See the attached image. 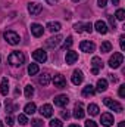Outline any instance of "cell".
<instances>
[{
    "label": "cell",
    "mask_w": 125,
    "mask_h": 127,
    "mask_svg": "<svg viewBox=\"0 0 125 127\" xmlns=\"http://www.w3.org/2000/svg\"><path fill=\"white\" fill-rule=\"evenodd\" d=\"M107 89V80H104V78H100L99 81H97V87H96V92H104Z\"/></svg>",
    "instance_id": "44dd1931"
},
{
    "label": "cell",
    "mask_w": 125,
    "mask_h": 127,
    "mask_svg": "<svg viewBox=\"0 0 125 127\" xmlns=\"http://www.w3.org/2000/svg\"><path fill=\"white\" fill-rule=\"evenodd\" d=\"M31 32L34 37H41L43 32H44V28L40 24H31Z\"/></svg>",
    "instance_id": "ac0fdd59"
},
{
    "label": "cell",
    "mask_w": 125,
    "mask_h": 127,
    "mask_svg": "<svg viewBox=\"0 0 125 127\" xmlns=\"http://www.w3.org/2000/svg\"><path fill=\"white\" fill-rule=\"evenodd\" d=\"M97 4H99L100 7H104V6L107 4V0H97Z\"/></svg>",
    "instance_id": "60d3db41"
},
{
    "label": "cell",
    "mask_w": 125,
    "mask_h": 127,
    "mask_svg": "<svg viewBox=\"0 0 125 127\" xmlns=\"http://www.w3.org/2000/svg\"><path fill=\"white\" fill-rule=\"evenodd\" d=\"M107 19H109V24H110V27L115 30V28H116V19H115L113 16H107Z\"/></svg>",
    "instance_id": "e575fe53"
},
{
    "label": "cell",
    "mask_w": 125,
    "mask_h": 127,
    "mask_svg": "<svg viewBox=\"0 0 125 127\" xmlns=\"http://www.w3.org/2000/svg\"><path fill=\"white\" fill-rule=\"evenodd\" d=\"M65 59H66V64H68V65L77 62V61H78V52H75V50H68Z\"/></svg>",
    "instance_id": "7c38bea8"
},
{
    "label": "cell",
    "mask_w": 125,
    "mask_h": 127,
    "mask_svg": "<svg viewBox=\"0 0 125 127\" xmlns=\"http://www.w3.org/2000/svg\"><path fill=\"white\" fill-rule=\"evenodd\" d=\"M46 28H47L50 32H56V31H59V30L62 28V25H61V22H53V21H52V22L47 24Z\"/></svg>",
    "instance_id": "cb8c5ba5"
},
{
    "label": "cell",
    "mask_w": 125,
    "mask_h": 127,
    "mask_svg": "<svg viewBox=\"0 0 125 127\" xmlns=\"http://www.w3.org/2000/svg\"><path fill=\"white\" fill-rule=\"evenodd\" d=\"M87 109H88L87 112H88L90 115H93V117H94V115H99V106H97L96 103H90Z\"/></svg>",
    "instance_id": "484cf974"
},
{
    "label": "cell",
    "mask_w": 125,
    "mask_h": 127,
    "mask_svg": "<svg viewBox=\"0 0 125 127\" xmlns=\"http://www.w3.org/2000/svg\"><path fill=\"white\" fill-rule=\"evenodd\" d=\"M69 127H80V126H78V124H71Z\"/></svg>",
    "instance_id": "7dc6e473"
},
{
    "label": "cell",
    "mask_w": 125,
    "mask_h": 127,
    "mask_svg": "<svg viewBox=\"0 0 125 127\" xmlns=\"http://www.w3.org/2000/svg\"><path fill=\"white\" fill-rule=\"evenodd\" d=\"M68 102H69V97L66 95H58L55 97V105L56 106H66L68 105Z\"/></svg>",
    "instance_id": "5bb4252c"
},
{
    "label": "cell",
    "mask_w": 125,
    "mask_h": 127,
    "mask_svg": "<svg viewBox=\"0 0 125 127\" xmlns=\"http://www.w3.org/2000/svg\"><path fill=\"white\" fill-rule=\"evenodd\" d=\"M31 124H32V127H43V121L40 118H34L31 121Z\"/></svg>",
    "instance_id": "836d02e7"
},
{
    "label": "cell",
    "mask_w": 125,
    "mask_h": 127,
    "mask_svg": "<svg viewBox=\"0 0 125 127\" xmlns=\"http://www.w3.org/2000/svg\"><path fill=\"white\" fill-rule=\"evenodd\" d=\"M41 9H43V6L40 4V3H28V12L31 13V15H38L40 12H41Z\"/></svg>",
    "instance_id": "9a60e30c"
},
{
    "label": "cell",
    "mask_w": 125,
    "mask_h": 127,
    "mask_svg": "<svg viewBox=\"0 0 125 127\" xmlns=\"http://www.w3.org/2000/svg\"><path fill=\"white\" fill-rule=\"evenodd\" d=\"M0 93L3 96H6L9 93V81H7V78H1V83H0Z\"/></svg>",
    "instance_id": "ffe728a7"
},
{
    "label": "cell",
    "mask_w": 125,
    "mask_h": 127,
    "mask_svg": "<svg viewBox=\"0 0 125 127\" xmlns=\"http://www.w3.org/2000/svg\"><path fill=\"white\" fill-rule=\"evenodd\" d=\"M100 123H102L104 127L113 126V115H112V114H109V112H104V114H102Z\"/></svg>",
    "instance_id": "30bf717a"
},
{
    "label": "cell",
    "mask_w": 125,
    "mask_h": 127,
    "mask_svg": "<svg viewBox=\"0 0 125 127\" xmlns=\"http://www.w3.org/2000/svg\"><path fill=\"white\" fill-rule=\"evenodd\" d=\"M94 28H96V31L99 32V34H106V32L109 31V28H107V25H106L104 21H97L94 24Z\"/></svg>",
    "instance_id": "2e32d148"
},
{
    "label": "cell",
    "mask_w": 125,
    "mask_h": 127,
    "mask_svg": "<svg viewBox=\"0 0 125 127\" xmlns=\"http://www.w3.org/2000/svg\"><path fill=\"white\" fill-rule=\"evenodd\" d=\"M110 50H112V43H110V41H103L102 46H100V52H102V53H107V52H110Z\"/></svg>",
    "instance_id": "d4e9b609"
},
{
    "label": "cell",
    "mask_w": 125,
    "mask_h": 127,
    "mask_svg": "<svg viewBox=\"0 0 125 127\" xmlns=\"http://www.w3.org/2000/svg\"><path fill=\"white\" fill-rule=\"evenodd\" d=\"M72 1H74V3H78V1H81V0H72Z\"/></svg>",
    "instance_id": "c3c4849f"
},
{
    "label": "cell",
    "mask_w": 125,
    "mask_h": 127,
    "mask_svg": "<svg viewBox=\"0 0 125 127\" xmlns=\"http://www.w3.org/2000/svg\"><path fill=\"white\" fill-rule=\"evenodd\" d=\"M110 81H112V83H116V81H118V78H116V77H113V75H110Z\"/></svg>",
    "instance_id": "7bdbcfd3"
},
{
    "label": "cell",
    "mask_w": 125,
    "mask_h": 127,
    "mask_svg": "<svg viewBox=\"0 0 125 127\" xmlns=\"http://www.w3.org/2000/svg\"><path fill=\"white\" fill-rule=\"evenodd\" d=\"M72 83L75 84V86H78V84H81L83 83V80H84V75H83V71H80V69H75L74 72H72Z\"/></svg>",
    "instance_id": "8fae6325"
},
{
    "label": "cell",
    "mask_w": 125,
    "mask_h": 127,
    "mask_svg": "<svg viewBox=\"0 0 125 127\" xmlns=\"http://www.w3.org/2000/svg\"><path fill=\"white\" fill-rule=\"evenodd\" d=\"M62 117H63V118H66V120H68V118L71 117V114H69V111H62Z\"/></svg>",
    "instance_id": "b9f144b4"
},
{
    "label": "cell",
    "mask_w": 125,
    "mask_h": 127,
    "mask_svg": "<svg viewBox=\"0 0 125 127\" xmlns=\"http://www.w3.org/2000/svg\"><path fill=\"white\" fill-rule=\"evenodd\" d=\"M24 111H25V115H32V114L37 111V106H35V103H34V102H30V103H27V105H25Z\"/></svg>",
    "instance_id": "603a6c76"
},
{
    "label": "cell",
    "mask_w": 125,
    "mask_h": 127,
    "mask_svg": "<svg viewBox=\"0 0 125 127\" xmlns=\"http://www.w3.org/2000/svg\"><path fill=\"white\" fill-rule=\"evenodd\" d=\"M80 49H81V52L91 53V52H94V49H96V44H94L93 41L84 40V41H81V43H80Z\"/></svg>",
    "instance_id": "52a82bcc"
},
{
    "label": "cell",
    "mask_w": 125,
    "mask_h": 127,
    "mask_svg": "<svg viewBox=\"0 0 125 127\" xmlns=\"http://www.w3.org/2000/svg\"><path fill=\"white\" fill-rule=\"evenodd\" d=\"M52 81V75L46 71V72H43L41 75H40V78H38V83L41 84V86H47L49 83Z\"/></svg>",
    "instance_id": "d6986e66"
},
{
    "label": "cell",
    "mask_w": 125,
    "mask_h": 127,
    "mask_svg": "<svg viewBox=\"0 0 125 127\" xmlns=\"http://www.w3.org/2000/svg\"><path fill=\"white\" fill-rule=\"evenodd\" d=\"M3 37H4V40H6L9 44H12V46L18 44V43L21 41V37H19V34H18V32H15V31H12V30H9V31H4Z\"/></svg>",
    "instance_id": "7a4b0ae2"
},
{
    "label": "cell",
    "mask_w": 125,
    "mask_h": 127,
    "mask_svg": "<svg viewBox=\"0 0 125 127\" xmlns=\"http://www.w3.org/2000/svg\"><path fill=\"white\" fill-rule=\"evenodd\" d=\"M103 102H104V105H106L109 109H112V111H115V112H122V111H124V106H122L119 102H116V100H113V99H110V97H104Z\"/></svg>",
    "instance_id": "3957f363"
},
{
    "label": "cell",
    "mask_w": 125,
    "mask_h": 127,
    "mask_svg": "<svg viewBox=\"0 0 125 127\" xmlns=\"http://www.w3.org/2000/svg\"><path fill=\"white\" fill-rule=\"evenodd\" d=\"M32 95H34V87H32L31 84H28V86L25 87V97H27V99H31Z\"/></svg>",
    "instance_id": "83f0119b"
},
{
    "label": "cell",
    "mask_w": 125,
    "mask_h": 127,
    "mask_svg": "<svg viewBox=\"0 0 125 127\" xmlns=\"http://www.w3.org/2000/svg\"><path fill=\"white\" fill-rule=\"evenodd\" d=\"M47 3H49V4H56L58 0H47Z\"/></svg>",
    "instance_id": "ee69618b"
},
{
    "label": "cell",
    "mask_w": 125,
    "mask_h": 127,
    "mask_svg": "<svg viewBox=\"0 0 125 127\" xmlns=\"http://www.w3.org/2000/svg\"><path fill=\"white\" fill-rule=\"evenodd\" d=\"M85 127H99V126H97V123L93 121V120H87L85 121Z\"/></svg>",
    "instance_id": "8d00e7d4"
},
{
    "label": "cell",
    "mask_w": 125,
    "mask_h": 127,
    "mask_svg": "<svg viewBox=\"0 0 125 127\" xmlns=\"http://www.w3.org/2000/svg\"><path fill=\"white\" fill-rule=\"evenodd\" d=\"M122 62H124V55L119 53V52H115V53L110 56V59H109V65H110V68H113V69L119 68Z\"/></svg>",
    "instance_id": "277c9868"
},
{
    "label": "cell",
    "mask_w": 125,
    "mask_h": 127,
    "mask_svg": "<svg viewBox=\"0 0 125 127\" xmlns=\"http://www.w3.org/2000/svg\"><path fill=\"white\" fill-rule=\"evenodd\" d=\"M0 127H4L3 126V123H1V120H0Z\"/></svg>",
    "instance_id": "681fc988"
},
{
    "label": "cell",
    "mask_w": 125,
    "mask_h": 127,
    "mask_svg": "<svg viewBox=\"0 0 125 127\" xmlns=\"http://www.w3.org/2000/svg\"><path fill=\"white\" fill-rule=\"evenodd\" d=\"M115 18H116L118 21H124L125 19V10L124 9H118L116 13H115Z\"/></svg>",
    "instance_id": "f1b7e54d"
},
{
    "label": "cell",
    "mask_w": 125,
    "mask_h": 127,
    "mask_svg": "<svg viewBox=\"0 0 125 127\" xmlns=\"http://www.w3.org/2000/svg\"><path fill=\"white\" fill-rule=\"evenodd\" d=\"M0 62H1V58H0Z\"/></svg>",
    "instance_id": "f907efd6"
},
{
    "label": "cell",
    "mask_w": 125,
    "mask_h": 127,
    "mask_svg": "<svg viewBox=\"0 0 125 127\" xmlns=\"http://www.w3.org/2000/svg\"><path fill=\"white\" fill-rule=\"evenodd\" d=\"M62 41V35H53V37H50L47 41H46V46L47 47H50V49H55V47H58L59 46V43Z\"/></svg>",
    "instance_id": "9c48e42d"
},
{
    "label": "cell",
    "mask_w": 125,
    "mask_h": 127,
    "mask_svg": "<svg viewBox=\"0 0 125 127\" xmlns=\"http://www.w3.org/2000/svg\"><path fill=\"white\" fill-rule=\"evenodd\" d=\"M50 127H63V124L61 120L55 118V120H50Z\"/></svg>",
    "instance_id": "d6a6232c"
},
{
    "label": "cell",
    "mask_w": 125,
    "mask_h": 127,
    "mask_svg": "<svg viewBox=\"0 0 125 127\" xmlns=\"http://www.w3.org/2000/svg\"><path fill=\"white\" fill-rule=\"evenodd\" d=\"M6 123H7V126H13V117L10 114L6 115Z\"/></svg>",
    "instance_id": "74e56055"
},
{
    "label": "cell",
    "mask_w": 125,
    "mask_h": 127,
    "mask_svg": "<svg viewBox=\"0 0 125 127\" xmlns=\"http://www.w3.org/2000/svg\"><path fill=\"white\" fill-rule=\"evenodd\" d=\"M38 71H40V68H38L37 64H30V66H28V74L30 75H35Z\"/></svg>",
    "instance_id": "4316f807"
},
{
    "label": "cell",
    "mask_w": 125,
    "mask_h": 127,
    "mask_svg": "<svg viewBox=\"0 0 125 127\" xmlns=\"http://www.w3.org/2000/svg\"><path fill=\"white\" fill-rule=\"evenodd\" d=\"M32 58H34V61H37V62L44 64L47 61V53H46L43 49H37V50L32 52Z\"/></svg>",
    "instance_id": "5b68a950"
},
{
    "label": "cell",
    "mask_w": 125,
    "mask_h": 127,
    "mask_svg": "<svg viewBox=\"0 0 125 127\" xmlns=\"http://www.w3.org/2000/svg\"><path fill=\"white\" fill-rule=\"evenodd\" d=\"M112 3L113 4H119V0H112Z\"/></svg>",
    "instance_id": "f6af8a7d"
},
{
    "label": "cell",
    "mask_w": 125,
    "mask_h": 127,
    "mask_svg": "<svg viewBox=\"0 0 125 127\" xmlns=\"http://www.w3.org/2000/svg\"><path fill=\"white\" fill-rule=\"evenodd\" d=\"M74 30H75L77 32L85 31V24H83V22H78V24H75V25H74Z\"/></svg>",
    "instance_id": "1f68e13d"
},
{
    "label": "cell",
    "mask_w": 125,
    "mask_h": 127,
    "mask_svg": "<svg viewBox=\"0 0 125 127\" xmlns=\"http://www.w3.org/2000/svg\"><path fill=\"white\" fill-rule=\"evenodd\" d=\"M7 62L10 64L12 66H21L22 64L25 62V55L22 52H12L7 58Z\"/></svg>",
    "instance_id": "6da1fadb"
},
{
    "label": "cell",
    "mask_w": 125,
    "mask_h": 127,
    "mask_svg": "<svg viewBox=\"0 0 125 127\" xmlns=\"http://www.w3.org/2000/svg\"><path fill=\"white\" fill-rule=\"evenodd\" d=\"M118 93H119L121 97H125V86H121V87H119V92H118Z\"/></svg>",
    "instance_id": "ab89813d"
},
{
    "label": "cell",
    "mask_w": 125,
    "mask_h": 127,
    "mask_svg": "<svg viewBox=\"0 0 125 127\" xmlns=\"http://www.w3.org/2000/svg\"><path fill=\"white\" fill-rule=\"evenodd\" d=\"M91 72H93L94 75H97L99 74V71L103 68V61L99 58V56H93V59H91Z\"/></svg>",
    "instance_id": "8992f818"
},
{
    "label": "cell",
    "mask_w": 125,
    "mask_h": 127,
    "mask_svg": "<svg viewBox=\"0 0 125 127\" xmlns=\"http://www.w3.org/2000/svg\"><path fill=\"white\" fill-rule=\"evenodd\" d=\"M119 127H125V121H121L119 123Z\"/></svg>",
    "instance_id": "bcb514c9"
},
{
    "label": "cell",
    "mask_w": 125,
    "mask_h": 127,
    "mask_svg": "<svg viewBox=\"0 0 125 127\" xmlns=\"http://www.w3.org/2000/svg\"><path fill=\"white\" fill-rule=\"evenodd\" d=\"M40 114H41L43 117L50 118V117H52V114H53V108H52V105H49V103L43 105V106L40 108Z\"/></svg>",
    "instance_id": "e0dca14e"
},
{
    "label": "cell",
    "mask_w": 125,
    "mask_h": 127,
    "mask_svg": "<svg viewBox=\"0 0 125 127\" xmlns=\"http://www.w3.org/2000/svg\"><path fill=\"white\" fill-rule=\"evenodd\" d=\"M84 115H85V111H84L83 105H81V103H77V105L74 106V117H75L77 120H81V118H84Z\"/></svg>",
    "instance_id": "4fadbf2b"
},
{
    "label": "cell",
    "mask_w": 125,
    "mask_h": 127,
    "mask_svg": "<svg viewBox=\"0 0 125 127\" xmlns=\"http://www.w3.org/2000/svg\"><path fill=\"white\" fill-rule=\"evenodd\" d=\"M52 81H53L55 87H58V89H63V87H66V80H65V77H63L62 74H56V75L52 78Z\"/></svg>",
    "instance_id": "ba28073f"
},
{
    "label": "cell",
    "mask_w": 125,
    "mask_h": 127,
    "mask_svg": "<svg viewBox=\"0 0 125 127\" xmlns=\"http://www.w3.org/2000/svg\"><path fill=\"white\" fill-rule=\"evenodd\" d=\"M96 93V87L91 86V84H87L84 89H83V96H85V97H88V96H93Z\"/></svg>",
    "instance_id": "7402d4cb"
},
{
    "label": "cell",
    "mask_w": 125,
    "mask_h": 127,
    "mask_svg": "<svg viewBox=\"0 0 125 127\" xmlns=\"http://www.w3.org/2000/svg\"><path fill=\"white\" fill-rule=\"evenodd\" d=\"M18 123L22 124V126L28 124V118H27V115H25V114H19V115H18Z\"/></svg>",
    "instance_id": "4dcf8cb0"
},
{
    "label": "cell",
    "mask_w": 125,
    "mask_h": 127,
    "mask_svg": "<svg viewBox=\"0 0 125 127\" xmlns=\"http://www.w3.org/2000/svg\"><path fill=\"white\" fill-rule=\"evenodd\" d=\"M72 43H74V40H72V37L69 35V37H68V38L65 40V43L62 44V49H63V50H66V49H69V47L72 46Z\"/></svg>",
    "instance_id": "f546056e"
},
{
    "label": "cell",
    "mask_w": 125,
    "mask_h": 127,
    "mask_svg": "<svg viewBox=\"0 0 125 127\" xmlns=\"http://www.w3.org/2000/svg\"><path fill=\"white\" fill-rule=\"evenodd\" d=\"M93 31V24L91 22H87L85 24V32H91Z\"/></svg>",
    "instance_id": "f35d334b"
},
{
    "label": "cell",
    "mask_w": 125,
    "mask_h": 127,
    "mask_svg": "<svg viewBox=\"0 0 125 127\" xmlns=\"http://www.w3.org/2000/svg\"><path fill=\"white\" fill-rule=\"evenodd\" d=\"M119 46H121V50H125V35L124 34L119 37Z\"/></svg>",
    "instance_id": "d590c367"
}]
</instances>
